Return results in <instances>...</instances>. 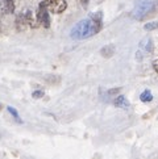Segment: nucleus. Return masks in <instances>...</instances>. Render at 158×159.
Returning a JSON list of instances; mask_svg holds the SVG:
<instances>
[{
	"instance_id": "nucleus-1",
	"label": "nucleus",
	"mask_w": 158,
	"mask_h": 159,
	"mask_svg": "<svg viewBox=\"0 0 158 159\" xmlns=\"http://www.w3.org/2000/svg\"><path fill=\"white\" fill-rule=\"evenodd\" d=\"M103 26L101 21V12L91 13L87 19H83L72 26L70 32V37L72 39H86L95 36L96 33L100 32Z\"/></svg>"
},
{
	"instance_id": "nucleus-2",
	"label": "nucleus",
	"mask_w": 158,
	"mask_h": 159,
	"mask_svg": "<svg viewBox=\"0 0 158 159\" xmlns=\"http://www.w3.org/2000/svg\"><path fill=\"white\" fill-rule=\"evenodd\" d=\"M157 9V0H136L132 11V17L134 20H144L145 17L153 15Z\"/></svg>"
},
{
	"instance_id": "nucleus-3",
	"label": "nucleus",
	"mask_w": 158,
	"mask_h": 159,
	"mask_svg": "<svg viewBox=\"0 0 158 159\" xmlns=\"http://www.w3.org/2000/svg\"><path fill=\"white\" fill-rule=\"evenodd\" d=\"M36 19H37L38 25H42L44 28H49V26H50L49 9H48L46 5H45V3H44V2H41V3H40V5H38Z\"/></svg>"
},
{
	"instance_id": "nucleus-4",
	"label": "nucleus",
	"mask_w": 158,
	"mask_h": 159,
	"mask_svg": "<svg viewBox=\"0 0 158 159\" xmlns=\"http://www.w3.org/2000/svg\"><path fill=\"white\" fill-rule=\"evenodd\" d=\"M52 13H62L67 8L66 0H42Z\"/></svg>"
},
{
	"instance_id": "nucleus-5",
	"label": "nucleus",
	"mask_w": 158,
	"mask_h": 159,
	"mask_svg": "<svg viewBox=\"0 0 158 159\" xmlns=\"http://www.w3.org/2000/svg\"><path fill=\"white\" fill-rule=\"evenodd\" d=\"M140 49L144 50L145 53H151V50H153V41H151V38H149V37L144 38L142 41L140 42Z\"/></svg>"
},
{
	"instance_id": "nucleus-6",
	"label": "nucleus",
	"mask_w": 158,
	"mask_h": 159,
	"mask_svg": "<svg viewBox=\"0 0 158 159\" xmlns=\"http://www.w3.org/2000/svg\"><path fill=\"white\" fill-rule=\"evenodd\" d=\"M115 105H116L117 108H123V109H127V108L129 107V103H128V100H127L125 96L120 95V96H117V98H116Z\"/></svg>"
},
{
	"instance_id": "nucleus-7",
	"label": "nucleus",
	"mask_w": 158,
	"mask_h": 159,
	"mask_svg": "<svg viewBox=\"0 0 158 159\" xmlns=\"http://www.w3.org/2000/svg\"><path fill=\"white\" fill-rule=\"evenodd\" d=\"M100 54L105 57V58H111L112 55L115 54V46L114 45H108V46H104L103 49L100 50Z\"/></svg>"
},
{
	"instance_id": "nucleus-8",
	"label": "nucleus",
	"mask_w": 158,
	"mask_h": 159,
	"mask_svg": "<svg viewBox=\"0 0 158 159\" xmlns=\"http://www.w3.org/2000/svg\"><path fill=\"white\" fill-rule=\"evenodd\" d=\"M15 11V0H4V12L12 13Z\"/></svg>"
},
{
	"instance_id": "nucleus-9",
	"label": "nucleus",
	"mask_w": 158,
	"mask_h": 159,
	"mask_svg": "<svg viewBox=\"0 0 158 159\" xmlns=\"http://www.w3.org/2000/svg\"><path fill=\"white\" fill-rule=\"evenodd\" d=\"M140 99H141V101H144V103H149V101L153 100V93H151L150 91L146 89L140 95Z\"/></svg>"
},
{
	"instance_id": "nucleus-10",
	"label": "nucleus",
	"mask_w": 158,
	"mask_h": 159,
	"mask_svg": "<svg viewBox=\"0 0 158 159\" xmlns=\"http://www.w3.org/2000/svg\"><path fill=\"white\" fill-rule=\"evenodd\" d=\"M7 109H8V112L11 113V115L15 117V120H16V121H17V122H22V121H21V118H20V116H19V113H17V111H16L13 107H8Z\"/></svg>"
},
{
	"instance_id": "nucleus-11",
	"label": "nucleus",
	"mask_w": 158,
	"mask_h": 159,
	"mask_svg": "<svg viewBox=\"0 0 158 159\" xmlns=\"http://www.w3.org/2000/svg\"><path fill=\"white\" fill-rule=\"evenodd\" d=\"M145 30H154V29H158V22L157 21H151V22H148V24H145L144 26Z\"/></svg>"
},
{
	"instance_id": "nucleus-12",
	"label": "nucleus",
	"mask_w": 158,
	"mask_h": 159,
	"mask_svg": "<svg viewBox=\"0 0 158 159\" xmlns=\"http://www.w3.org/2000/svg\"><path fill=\"white\" fill-rule=\"evenodd\" d=\"M42 96H44V91H36V92H33V98L35 99L42 98Z\"/></svg>"
},
{
	"instance_id": "nucleus-13",
	"label": "nucleus",
	"mask_w": 158,
	"mask_h": 159,
	"mask_svg": "<svg viewBox=\"0 0 158 159\" xmlns=\"http://www.w3.org/2000/svg\"><path fill=\"white\" fill-rule=\"evenodd\" d=\"M79 2H81V4L83 5V7H87L88 3H90V0H79Z\"/></svg>"
},
{
	"instance_id": "nucleus-14",
	"label": "nucleus",
	"mask_w": 158,
	"mask_h": 159,
	"mask_svg": "<svg viewBox=\"0 0 158 159\" xmlns=\"http://www.w3.org/2000/svg\"><path fill=\"white\" fill-rule=\"evenodd\" d=\"M153 66H154V70H156V71L158 72V62H157V61H156L154 63H153Z\"/></svg>"
},
{
	"instance_id": "nucleus-15",
	"label": "nucleus",
	"mask_w": 158,
	"mask_h": 159,
	"mask_svg": "<svg viewBox=\"0 0 158 159\" xmlns=\"http://www.w3.org/2000/svg\"><path fill=\"white\" fill-rule=\"evenodd\" d=\"M2 109H3V105H2V104H0V111H2Z\"/></svg>"
}]
</instances>
